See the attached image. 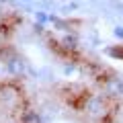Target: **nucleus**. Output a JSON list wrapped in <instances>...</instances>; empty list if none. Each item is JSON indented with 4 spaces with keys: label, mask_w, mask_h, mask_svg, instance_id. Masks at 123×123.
Listing matches in <instances>:
<instances>
[{
    "label": "nucleus",
    "mask_w": 123,
    "mask_h": 123,
    "mask_svg": "<svg viewBox=\"0 0 123 123\" xmlns=\"http://www.w3.org/2000/svg\"><path fill=\"white\" fill-rule=\"evenodd\" d=\"M86 113L90 117H103L107 113V98L103 94H90L86 98Z\"/></svg>",
    "instance_id": "f257e3e1"
},
{
    "label": "nucleus",
    "mask_w": 123,
    "mask_h": 123,
    "mask_svg": "<svg viewBox=\"0 0 123 123\" xmlns=\"http://www.w3.org/2000/svg\"><path fill=\"white\" fill-rule=\"evenodd\" d=\"M113 35L117 37V39H123V27H115V29H113Z\"/></svg>",
    "instance_id": "1a4fd4ad"
},
{
    "label": "nucleus",
    "mask_w": 123,
    "mask_h": 123,
    "mask_svg": "<svg viewBox=\"0 0 123 123\" xmlns=\"http://www.w3.org/2000/svg\"><path fill=\"white\" fill-rule=\"evenodd\" d=\"M18 2H27V4H29V2H33V0H18Z\"/></svg>",
    "instance_id": "9d476101"
},
{
    "label": "nucleus",
    "mask_w": 123,
    "mask_h": 123,
    "mask_svg": "<svg viewBox=\"0 0 123 123\" xmlns=\"http://www.w3.org/2000/svg\"><path fill=\"white\" fill-rule=\"evenodd\" d=\"M21 123H43V121H41V115L37 111H25L21 117Z\"/></svg>",
    "instance_id": "20e7f679"
},
{
    "label": "nucleus",
    "mask_w": 123,
    "mask_h": 123,
    "mask_svg": "<svg viewBox=\"0 0 123 123\" xmlns=\"http://www.w3.org/2000/svg\"><path fill=\"white\" fill-rule=\"evenodd\" d=\"M62 45H64L66 49H76L78 47V37L68 33V35H64V39H62Z\"/></svg>",
    "instance_id": "39448f33"
},
{
    "label": "nucleus",
    "mask_w": 123,
    "mask_h": 123,
    "mask_svg": "<svg viewBox=\"0 0 123 123\" xmlns=\"http://www.w3.org/2000/svg\"><path fill=\"white\" fill-rule=\"evenodd\" d=\"M74 72H76V66H74V64H68V66H64V74H66V76H72Z\"/></svg>",
    "instance_id": "6e6552de"
},
{
    "label": "nucleus",
    "mask_w": 123,
    "mask_h": 123,
    "mask_svg": "<svg viewBox=\"0 0 123 123\" xmlns=\"http://www.w3.org/2000/svg\"><path fill=\"white\" fill-rule=\"evenodd\" d=\"M107 53L113 55V57H121V60H123V47H109V49H107Z\"/></svg>",
    "instance_id": "423d86ee"
},
{
    "label": "nucleus",
    "mask_w": 123,
    "mask_h": 123,
    "mask_svg": "<svg viewBox=\"0 0 123 123\" xmlns=\"http://www.w3.org/2000/svg\"><path fill=\"white\" fill-rule=\"evenodd\" d=\"M105 94L111 98L123 97V78L119 76H111V78L105 80Z\"/></svg>",
    "instance_id": "f03ea898"
},
{
    "label": "nucleus",
    "mask_w": 123,
    "mask_h": 123,
    "mask_svg": "<svg viewBox=\"0 0 123 123\" xmlns=\"http://www.w3.org/2000/svg\"><path fill=\"white\" fill-rule=\"evenodd\" d=\"M6 72H8L10 76H23L25 74V60L14 53V55L6 62Z\"/></svg>",
    "instance_id": "7ed1b4c3"
},
{
    "label": "nucleus",
    "mask_w": 123,
    "mask_h": 123,
    "mask_svg": "<svg viewBox=\"0 0 123 123\" xmlns=\"http://www.w3.org/2000/svg\"><path fill=\"white\" fill-rule=\"evenodd\" d=\"M35 21L39 23V25H43L45 21H49V17H47V14L43 12V10H37V12H35Z\"/></svg>",
    "instance_id": "0eeeda50"
}]
</instances>
